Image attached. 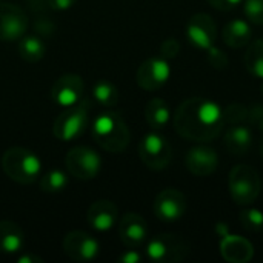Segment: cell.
<instances>
[{
    "label": "cell",
    "mask_w": 263,
    "mask_h": 263,
    "mask_svg": "<svg viewBox=\"0 0 263 263\" xmlns=\"http://www.w3.org/2000/svg\"><path fill=\"white\" fill-rule=\"evenodd\" d=\"M225 123L223 108L217 102L205 97L183 100L173 116L176 133L197 143H206L219 137Z\"/></svg>",
    "instance_id": "cell-1"
},
{
    "label": "cell",
    "mask_w": 263,
    "mask_h": 263,
    "mask_svg": "<svg viewBox=\"0 0 263 263\" xmlns=\"http://www.w3.org/2000/svg\"><path fill=\"white\" fill-rule=\"evenodd\" d=\"M91 133L96 143L112 154L123 153L131 142V131L125 119L116 111H105L96 117Z\"/></svg>",
    "instance_id": "cell-2"
},
{
    "label": "cell",
    "mask_w": 263,
    "mask_h": 263,
    "mask_svg": "<svg viewBox=\"0 0 263 263\" xmlns=\"http://www.w3.org/2000/svg\"><path fill=\"white\" fill-rule=\"evenodd\" d=\"M2 170L12 182L31 185L40 177L42 162L32 151L22 146H12L2 156Z\"/></svg>",
    "instance_id": "cell-3"
},
{
    "label": "cell",
    "mask_w": 263,
    "mask_h": 263,
    "mask_svg": "<svg viewBox=\"0 0 263 263\" xmlns=\"http://www.w3.org/2000/svg\"><path fill=\"white\" fill-rule=\"evenodd\" d=\"M89 111L91 103L85 97L79 103L66 106L65 111H62L54 120L52 133L55 139L62 142H71L80 137L89 123Z\"/></svg>",
    "instance_id": "cell-4"
},
{
    "label": "cell",
    "mask_w": 263,
    "mask_h": 263,
    "mask_svg": "<svg viewBox=\"0 0 263 263\" xmlns=\"http://www.w3.org/2000/svg\"><path fill=\"white\" fill-rule=\"evenodd\" d=\"M228 190L236 205L250 206L257 200L260 194V190H262L260 176L253 166L237 165L230 173Z\"/></svg>",
    "instance_id": "cell-5"
},
{
    "label": "cell",
    "mask_w": 263,
    "mask_h": 263,
    "mask_svg": "<svg viewBox=\"0 0 263 263\" xmlns=\"http://www.w3.org/2000/svg\"><path fill=\"white\" fill-rule=\"evenodd\" d=\"M191 251L190 243L171 233H163L151 239L146 245V257L156 263H179L185 260Z\"/></svg>",
    "instance_id": "cell-6"
},
{
    "label": "cell",
    "mask_w": 263,
    "mask_h": 263,
    "mask_svg": "<svg viewBox=\"0 0 263 263\" xmlns=\"http://www.w3.org/2000/svg\"><path fill=\"white\" fill-rule=\"evenodd\" d=\"M139 156L146 168L153 171H163L171 163L173 149L170 142L162 134L151 131L142 137L139 143Z\"/></svg>",
    "instance_id": "cell-7"
},
{
    "label": "cell",
    "mask_w": 263,
    "mask_h": 263,
    "mask_svg": "<svg viewBox=\"0 0 263 263\" xmlns=\"http://www.w3.org/2000/svg\"><path fill=\"white\" fill-rule=\"evenodd\" d=\"M65 165L77 180H92L102 170V157L89 146H74L66 153Z\"/></svg>",
    "instance_id": "cell-8"
},
{
    "label": "cell",
    "mask_w": 263,
    "mask_h": 263,
    "mask_svg": "<svg viewBox=\"0 0 263 263\" xmlns=\"http://www.w3.org/2000/svg\"><path fill=\"white\" fill-rule=\"evenodd\" d=\"M63 253L72 262H92L100 254V243L86 231H71L62 240Z\"/></svg>",
    "instance_id": "cell-9"
},
{
    "label": "cell",
    "mask_w": 263,
    "mask_h": 263,
    "mask_svg": "<svg viewBox=\"0 0 263 263\" xmlns=\"http://www.w3.org/2000/svg\"><path fill=\"white\" fill-rule=\"evenodd\" d=\"M171 76V66L168 59L159 55V57H149L145 62L140 63L136 72V82L137 85L145 91H156L162 88Z\"/></svg>",
    "instance_id": "cell-10"
},
{
    "label": "cell",
    "mask_w": 263,
    "mask_h": 263,
    "mask_svg": "<svg viewBox=\"0 0 263 263\" xmlns=\"http://www.w3.org/2000/svg\"><path fill=\"white\" fill-rule=\"evenodd\" d=\"M186 197L176 188H166L160 191L154 199V214L162 222H176L186 213Z\"/></svg>",
    "instance_id": "cell-11"
},
{
    "label": "cell",
    "mask_w": 263,
    "mask_h": 263,
    "mask_svg": "<svg viewBox=\"0 0 263 263\" xmlns=\"http://www.w3.org/2000/svg\"><path fill=\"white\" fill-rule=\"evenodd\" d=\"M28 29L26 12L14 3H0V40L14 42L25 35Z\"/></svg>",
    "instance_id": "cell-12"
},
{
    "label": "cell",
    "mask_w": 263,
    "mask_h": 263,
    "mask_svg": "<svg viewBox=\"0 0 263 263\" xmlns=\"http://www.w3.org/2000/svg\"><path fill=\"white\" fill-rule=\"evenodd\" d=\"M188 40L199 49H210L217 40V25L210 14H194L186 25Z\"/></svg>",
    "instance_id": "cell-13"
},
{
    "label": "cell",
    "mask_w": 263,
    "mask_h": 263,
    "mask_svg": "<svg viewBox=\"0 0 263 263\" xmlns=\"http://www.w3.org/2000/svg\"><path fill=\"white\" fill-rule=\"evenodd\" d=\"M83 97H85V83L79 74H63L54 82L51 88L52 102L63 108L79 103Z\"/></svg>",
    "instance_id": "cell-14"
},
{
    "label": "cell",
    "mask_w": 263,
    "mask_h": 263,
    "mask_svg": "<svg viewBox=\"0 0 263 263\" xmlns=\"http://www.w3.org/2000/svg\"><path fill=\"white\" fill-rule=\"evenodd\" d=\"M186 168L191 174L197 177H208L214 174L219 168V156L216 149L206 145H199L191 148L185 157Z\"/></svg>",
    "instance_id": "cell-15"
},
{
    "label": "cell",
    "mask_w": 263,
    "mask_h": 263,
    "mask_svg": "<svg viewBox=\"0 0 263 263\" xmlns=\"http://www.w3.org/2000/svg\"><path fill=\"white\" fill-rule=\"evenodd\" d=\"M148 223L137 213H126L119 223V236L128 248H137L148 239Z\"/></svg>",
    "instance_id": "cell-16"
},
{
    "label": "cell",
    "mask_w": 263,
    "mask_h": 263,
    "mask_svg": "<svg viewBox=\"0 0 263 263\" xmlns=\"http://www.w3.org/2000/svg\"><path fill=\"white\" fill-rule=\"evenodd\" d=\"M117 217H119V210L111 200H97L86 211L88 225L99 233L109 231L116 225Z\"/></svg>",
    "instance_id": "cell-17"
},
{
    "label": "cell",
    "mask_w": 263,
    "mask_h": 263,
    "mask_svg": "<svg viewBox=\"0 0 263 263\" xmlns=\"http://www.w3.org/2000/svg\"><path fill=\"white\" fill-rule=\"evenodd\" d=\"M220 254L230 263H248L254 257V247L248 239L228 233L222 237Z\"/></svg>",
    "instance_id": "cell-18"
},
{
    "label": "cell",
    "mask_w": 263,
    "mask_h": 263,
    "mask_svg": "<svg viewBox=\"0 0 263 263\" xmlns=\"http://www.w3.org/2000/svg\"><path fill=\"white\" fill-rule=\"evenodd\" d=\"M25 248V233L12 220H0V253L18 254Z\"/></svg>",
    "instance_id": "cell-19"
},
{
    "label": "cell",
    "mask_w": 263,
    "mask_h": 263,
    "mask_svg": "<svg viewBox=\"0 0 263 263\" xmlns=\"http://www.w3.org/2000/svg\"><path fill=\"white\" fill-rule=\"evenodd\" d=\"M225 146L227 149L234 156H243L248 153L251 143H253V131L243 125H231V128L225 133Z\"/></svg>",
    "instance_id": "cell-20"
},
{
    "label": "cell",
    "mask_w": 263,
    "mask_h": 263,
    "mask_svg": "<svg viewBox=\"0 0 263 263\" xmlns=\"http://www.w3.org/2000/svg\"><path fill=\"white\" fill-rule=\"evenodd\" d=\"M253 29L251 25L243 18H234L223 28V40L230 48L239 49L251 43Z\"/></svg>",
    "instance_id": "cell-21"
},
{
    "label": "cell",
    "mask_w": 263,
    "mask_h": 263,
    "mask_svg": "<svg viewBox=\"0 0 263 263\" xmlns=\"http://www.w3.org/2000/svg\"><path fill=\"white\" fill-rule=\"evenodd\" d=\"M145 119L154 131L163 129L171 120V111L168 103L160 97L151 99L145 106Z\"/></svg>",
    "instance_id": "cell-22"
},
{
    "label": "cell",
    "mask_w": 263,
    "mask_h": 263,
    "mask_svg": "<svg viewBox=\"0 0 263 263\" xmlns=\"http://www.w3.org/2000/svg\"><path fill=\"white\" fill-rule=\"evenodd\" d=\"M18 54L25 62L37 63L45 57L46 45L37 35H23L18 39Z\"/></svg>",
    "instance_id": "cell-23"
},
{
    "label": "cell",
    "mask_w": 263,
    "mask_h": 263,
    "mask_svg": "<svg viewBox=\"0 0 263 263\" xmlns=\"http://www.w3.org/2000/svg\"><path fill=\"white\" fill-rule=\"evenodd\" d=\"M92 97L102 106L112 108L119 103V89L109 80H97L92 86Z\"/></svg>",
    "instance_id": "cell-24"
},
{
    "label": "cell",
    "mask_w": 263,
    "mask_h": 263,
    "mask_svg": "<svg viewBox=\"0 0 263 263\" xmlns=\"http://www.w3.org/2000/svg\"><path fill=\"white\" fill-rule=\"evenodd\" d=\"M245 66L251 76L263 80V39L248 45L245 54Z\"/></svg>",
    "instance_id": "cell-25"
},
{
    "label": "cell",
    "mask_w": 263,
    "mask_h": 263,
    "mask_svg": "<svg viewBox=\"0 0 263 263\" xmlns=\"http://www.w3.org/2000/svg\"><path fill=\"white\" fill-rule=\"evenodd\" d=\"M68 186V176L62 170H51L39 177V188L43 193H62Z\"/></svg>",
    "instance_id": "cell-26"
},
{
    "label": "cell",
    "mask_w": 263,
    "mask_h": 263,
    "mask_svg": "<svg viewBox=\"0 0 263 263\" xmlns=\"http://www.w3.org/2000/svg\"><path fill=\"white\" fill-rule=\"evenodd\" d=\"M239 219L247 231L259 233L263 230V213L257 208H245L240 213Z\"/></svg>",
    "instance_id": "cell-27"
},
{
    "label": "cell",
    "mask_w": 263,
    "mask_h": 263,
    "mask_svg": "<svg viewBox=\"0 0 263 263\" xmlns=\"http://www.w3.org/2000/svg\"><path fill=\"white\" fill-rule=\"evenodd\" d=\"M225 122L231 125H239L248 122V108L242 103H230L227 108H223Z\"/></svg>",
    "instance_id": "cell-28"
},
{
    "label": "cell",
    "mask_w": 263,
    "mask_h": 263,
    "mask_svg": "<svg viewBox=\"0 0 263 263\" xmlns=\"http://www.w3.org/2000/svg\"><path fill=\"white\" fill-rule=\"evenodd\" d=\"M243 12L251 23L263 25V0H245Z\"/></svg>",
    "instance_id": "cell-29"
},
{
    "label": "cell",
    "mask_w": 263,
    "mask_h": 263,
    "mask_svg": "<svg viewBox=\"0 0 263 263\" xmlns=\"http://www.w3.org/2000/svg\"><path fill=\"white\" fill-rule=\"evenodd\" d=\"M208 52V62L213 68L216 69H225L230 63V59L228 55L217 46H211L210 49H206Z\"/></svg>",
    "instance_id": "cell-30"
},
{
    "label": "cell",
    "mask_w": 263,
    "mask_h": 263,
    "mask_svg": "<svg viewBox=\"0 0 263 263\" xmlns=\"http://www.w3.org/2000/svg\"><path fill=\"white\" fill-rule=\"evenodd\" d=\"M180 52V43L177 42V39H166L162 46H160V55L165 59H174L177 57V54Z\"/></svg>",
    "instance_id": "cell-31"
},
{
    "label": "cell",
    "mask_w": 263,
    "mask_h": 263,
    "mask_svg": "<svg viewBox=\"0 0 263 263\" xmlns=\"http://www.w3.org/2000/svg\"><path fill=\"white\" fill-rule=\"evenodd\" d=\"M248 122L259 128L263 133V105L262 103H256L251 108H248Z\"/></svg>",
    "instance_id": "cell-32"
},
{
    "label": "cell",
    "mask_w": 263,
    "mask_h": 263,
    "mask_svg": "<svg viewBox=\"0 0 263 263\" xmlns=\"http://www.w3.org/2000/svg\"><path fill=\"white\" fill-rule=\"evenodd\" d=\"M213 8L219 9V11H233L234 8H237L243 0H206Z\"/></svg>",
    "instance_id": "cell-33"
},
{
    "label": "cell",
    "mask_w": 263,
    "mask_h": 263,
    "mask_svg": "<svg viewBox=\"0 0 263 263\" xmlns=\"http://www.w3.org/2000/svg\"><path fill=\"white\" fill-rule=\"evenodd\" d=\"M117 260L120 263H140L143 260V257L140 253H137L131 248L129 251H125L123 254H120Z\"/></svg>",
    "instance_id": "cell-34"
},
{
    "label": "cell",
    "mask_w": 263,
    "mask_h": 263,
    "mask_svg": "<svg viewBox=\"0 0 263 263\" xmlns=\"http://www.w3.org/2000/svg\"><path fill=\"white\" fill-rule=\"evenodd\" d=\"M76 2L77 0H48L49 6L54 11H66V9H71L76 5Z\"/></svg>",
    "instance_id": "cell-35"
},
{
    "label": "cell",
    "mask_w": 263,
    "mask_h": 263,
    "mask_svg": "<svg viewBox=\"0 0 263 263\" xmlns=\"http://www.w3.org/2000/svg\"><path fill=\"white\" fill-rule=\"evenodd\" d=\"M18 262L20 263H37V262H42V259H40V257H37V256H28V254H25V256L18 257Z\"/></svg>",
    "instance_id": "cell-36"
},
{
    "label": "cell",
    "mask_w": 263,
    "mask_h": 263,
    "mask_svg": "<svg viewBox=\"0 0 263 263\" xmlns=\"http://www.w3.org/2000/svg\"><path fill=\"white\" fill-rule=\"evenodd\" d=\"M262 94H263V80H262Z\"/></svg>",
    "instance_id": "cell-37"
},
{
    "label": "cell",
    "mask_w": 263,
    "mask_h": 263,
    "mask_svg": "<svg viewBox=\"0 0 263 263\" xmlns=\"http://www.w3.org/2000/svg\"><path fill=\"white\" fill-rule=\"evenodd\" d=\"M262 153H263V148H262Z\"/></svg>",
    "instance_id": "cell-38"
}]
</instances>
